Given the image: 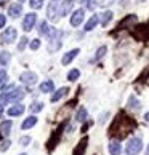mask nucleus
<instances>
[{"instance_id": "c03bdc74", "label": "nucleus", "mask_w": 149, "mask_h": 155, "mask_svg": "<svg viewBox=\"0 0 149 155\" xmlns=\"http://www.w3.org/2000/svg\"><path fill=\"white\" fill-rule=\"evenodd\" d=\"M0 137H2V133H0Z\"/></svg>"}, {"instance_id": "f03ea898", "label": "nucleus", "mask_w": 149, "mask_h": 155, "mask_svg": "<svg viewBox=\"0 0 149 155\" xmlns=\"http://www.w3.org/2000/svg\"><path fill=\"white\" fill-rule=\"evenodd\" d=\"M143 149V141L140 137H131L125 146V153L127 155H138Z\"/></svg>"}, {"instance_id": "f3484780", "label": "nucleus", "mask_w": 149, "mask_h": 155, "mask_svg": "<svg viewBox=\"0 0 149 155\" xmlns=\"http://www.w3.org/2000/svg\"><path fill=\"white\" fill-rule=\"evenodd\" d=\"M112 16H114V15H112V11H104V13L100 16V24L106 27L107 24H109V21L112 19Z\"/></svg>"}, {"instance_id": "2eb2a0df", "label": "nucleus", "mask_w": 149, "mask_h": 155, "mask_svg": "<svg viewBox=\"0 0 149 155\" xmlns=\"http://www.w3.org/2000/svg\"><path fill=\"white\" fill-rule=\"evenodd\" d=\"M22 112H24V106H22V104H16V106H13V107L8 109V115H10V117L21 115Z\"/></svg>"}, {"instance_id": "a18cd8bd", "label": "nucleus", "mask_w": 149, "mask_h": 155, "mask_svg": "<svg viewBox=\"0 0 149 155\" xmlns=\"http://www.w3.org/2000/svg\"><path fill=\"white\" fill-rule=\"evenodd\" d=\"M21 2H22V0H21Z\"/></svg>"}, {"instance_id": "a211bd4d", "label": "nucleus", "mask_w": 149, "mask_h": 155, "mask_svg": "<svg viewBox=\"0 0 149 155\" xmlns=\"http://www.w3.org/2000/svg\"><path fill=\"white\" fill-rule=\"evenodd\" d=\"M128 107L131 109V110H140V109H141V102L136 99V96L131 94L128 97Z\"/></svg>"}, {"instance_id": "f257e3e1", "label": "nucleus", "mask_w": 149, "mask_h": 155, "mask_svg": "<svg viewBox=\"0 0 149 155\" xmlns=\"http://www.w3.org/2000/svg\"><path fill=\"white\" fill-rule=\"evenodd\" d=\"M24 96H26V91L22 88H13V90L7 91V93H2L0 99H2L3 102H18Z\"/></svg>"}, {"instance_id": "20e7f679", "label": "nucleus", "mask_w": 149, "mask_h": 155, "mask_svg": "<svg viewBox=\"0 0 149 155\" xmlns=\"http://www.w3.org/2000/svg\"><path fill=\"white\" fill-rule=\"evenodd\" d=\"M61 0H50L48 8H47V16L50 21H56V18L59 16V3Z\"/></svg>"}, {"instance_id": "e433bc0d", "label": "nucleus", "mask_w": 149, "mask_h": 155, "mask_svg": "<svg viewBox=\"0 0 149 155\" xmlns=\"http://www.w3.org/2000/svg\"><path fill=\"white\" fill-rule=\"evenodd\" d=\"M120 5H122V7H127V5H128V0H120Z\"/></svg>"}, {"instance_id": "9d476101", "label": "nucleus", "mask_w": 149, "mask_h": 155, "mask_svg": "<svg viewBox=\"0 0 149 155\" xmlns=\"http://www.w3.org/2000/svg\"><path fill=\"white\" fill-rule=\"evenodd\" d=\"M21 13H22V5L21 3H11L8 7V15L11 18H18Z\"/></svg>"}, {"instance_id": "39448f33", "label": "nucleus", "mask_w": 149, "mask_h": 155, "mask_svg": "<svg viewBox=\"0 0 149 155\" xmlns=\"http://www.w3.org/2000/svg\"><path fill=\"white\" fill-rule=\"evenodd\" d=\"M16 35H18V32H16L15 27H8V29H5L2 32L0 40H2V43H13L16 40Z\"/></svg>"}, {"instance_id": "393cba45", "label": "nucleus", "mask_w": 149, "mask_h": 155, "mask_svg": "<svg viewBox=\"0 0 149 155\" xmlns=\"http://www.w3.org/2000/svg\"><path fill=\"white\" fill-rule=\"evenodd\" d=\"M106 51H107V47H106V45H103V47H100L98 50H96V53H95V61L101 59L103 56L106 54Z\"/></svg>"}, {"instance_id": "79ce46f5", "label": "nucleus", "mask_w": 149, "mask_h": 155, "mask_svg": "<svg viewBox=\"0 0 149 155\" xmlns=\"http://www.w3.org/2000/svg\"><path fill=\"white\" fill-rule=\"evenodd\" d=\"M2 2H5V0H0V3H2Z\"/></svg>"}, {"instance_id": "6ab92c4d", "label": "nucleus", "mask_w": 149, "mask_h": 155, "mask_svg": "<svg viewBox=\"0 0 149 155\" xmlns=\"http://www.w3.org/2000/svg\"><path fill=\"white\" fill-rule=\"evenodd\" d=\"M53 90H55V83L51 82V80H47V82H43L40 85V91H42V93H51Z\"/></svg>"}, {"instance_id": "c756f323", "label": "nucleus", "mask_w": 149, "mask_h": 155, "mask_svg": "<svg viewBox=\"0 0 149 155\" xmlns=\"http://www.w3.org/2000/svg\"><path fill=\"white\" fill-rule=\"evenodd\" d=\"M31 50H39V47H40V40L39 38H34V40H31Z\"/></svg>"}, {"instance_id": "9b49d317", "label": "nucleus", "mask_w": 149, "mask_h": 155, "mask_svg": "<svg viewBox=\"0 0 149 155\" xmlns=\"http://www.w3.org/2000/svg\"><path fill=\"white\" fill-rule=\"evenodd\" d=\"M72 5H74V0H63L61 8H59V16H67L69 15Z\"/></svg>"}, {"instance_id": "4468645a", "label": "nucleus", "mask_w": 149, "mask_h": 155, "mask_svg": "<svg viewBox=\"0 0 149 155\" xmlns=\"http://www.w3.org/2000/svg\"><path fill=\"white\" fill-rule=\"evenodd\" d=\"M67 93H69V88L67 87H63V88H59L58 91H56V93L51 96V102H56V101H59L61 97H64Z\"/></svg>"}, {"instance_id": "dca6fc26", "label": "nucleus", "mask_w": 149, "mask_h": 155, "mask_svg": "<svg viewBox=\"0 0 149 155\" xmlns=\"http://www.w3.org/2000/svg\"><path fill=\"white\" fill-rule=\"evenodd\" d=\"M87 142H88V137H83V139L79 142V146L74 149V155H83L85 149H87Z\"/></svg>"}, {"instance_id": "a878e982", "label": "nucleus", "mask_w": 149, "mask_h": 155, "mask_svg": "<svg viewBox=\"0 0 149 155\" xmlns=\"http://www.w3.org/2000/svg\"><path fill=\"white\" fill-rule=\"evenodd\" d=\"M79 77H80V72L77 69H72V71H69V74H67V80H69V82H76Z\"/></svg>"}, {"instance_id": "6e6552de", "label": "nucleus", "mask_w": 149, "mask_h": 155, "mask_svg": "<svg viewBox=\"0 0 149 155\" xmlns=\"http://www.w3.org/2000/svg\"><path fill=\"white\" fill-rule=\"evenodd\" d=\"M83 16H85V11L80 8V10H76L72 13V16H71V26H74V27H77L80 22L83 21Z\"/></svg>"}, {"instance_id": "412c9836", "label": "nucleus", "mask_w": 149, "mask_h": 155, "mask_svg": "<svg viewBox=\"0 0 149 155\" xmlns=\"http://www.w3.org/2000/svg\"><path fill=\"white\" fill-rule=\"evenodd\" d=\"M87 115H88L87 109L80 107L79 110H77V114H76V120H77V122H85V120H87Z\"/></svg>"}, {"instance_id": "aec40b11", "label": "nucleus", "mask_w": 149, "mask_h": 155, "mask_svg": "<svg viewBox=\"0 0 149 155\" xmlns=\"http://www.w3.org/2000/svg\"><path fill=\"white\" fill-rule=\"evenodd\" d=\"M98 21H100V16H98V15L91 16V18L87 21V24H85V31H91V29H95V26L98 24Z\"/></svg>"}, {"instance_id": "5701e85b", "label": "nucleus", "mask_w": 149, "mask_h": 155, "mask_svg": "<svg viewBox=\"0 0 149 155\" xmlns=\"http://www.w3.org/2000/svg\"><path fill=\"white\" fill-rule=\"evenodd\" d=\"M10 59H11V54L8 51H2L0 53V66H7L10 62Z\"/></svg>"}, {"instance_id": "c85d7f7f", "label": "nucleus", "mask_w": 149, "mask_h": 155, "mask_svg": "<svg viewBox=\"0 0 149 155\" xmlns=\"http://www.w3.org/2000/svg\"><path fill=\"white\" fill-rule=\"evenodd\" d=\"M27 42H29V40H27L26 37H21V42L18 43V50H19V51L24 50V48H26V45H27Z\"/></svg>"}, {"instance_id": "4c0bfd02", "label": "nucleus", "mask_w": 149, "mask_h": 155, "mask_svg": "<svg viewBox=\"0 0 149 155\" xmlns=\"http://www.w3.org/2000/svg\"><path fill=\"white\" fill-rule=\"evenodd\" d=\"M2 114H3V101L0 99V115H2Z\"/></svg>"}, {"instance_id": "ea45409f", "label": "nucleus", "mask_w": 149, "mask_h": 155, "mask_svg": "<svg viewBox=\"0 0 149 155\" xmlns=\"http://www.w3.org/2000/svg\"><path fill=\"white\" fill-rule=\"evenodd\" d=\"M146 155H149V146H147V149H146Z\"/></svg>"}, {"instance_id": "2f4dec72", "label": "nucleus", "mask_w": 149, "mask_h": 155, "mask_svg": "<svg viewBox=\"0 0 149 155\" xmlns=\"http://www.w3.org/2000/svg\"><path fill=\"white\" fill-rule=\"evenodd\" d=\"M29 142H31V137H29V136L19 137V144H21V146H29Z\"/></svg>"}, {"instance_id": "0eeeda50", "label": "nucleus", "mask_w": 149, "mask_h": 155, "mask_svg": "<svg viewBox=\"0 0 149 155\" xmlns=\"http://www.w3.org/2000/svg\"><path fill=\"white\" fill-rule=\"evenodd\" d=\"M36 21H37V15L36 13H29V15H26L24 16V21H22V29H24L26 32H29L34 24H36Z\"/></svg>"}, {"instance_id": "a19ab883", "label": "nucleus", "mask_w": 149, "mask_h": 155, "mask_svg": "<svg viewBox=\"0 0 149 155\" xmlns=\"http://www.w3.org/2000/svg\"><path fill=\"white\" fill-rule=\"evenodd\" d=\"M138 2H144V0H138Z\"/></svg>"}, {"instance_id": "bb28decb", "label": "nucleus", "mask_w": 149, "mask_h": 155, "mask_svg": "<svg viewBox=\"0 0 149 155\" xmlns=\"http://www.w3.org/2000/svg\"><path fill=\"white\" fill-rule=\"evenodd\" d=\"M43 109V102H32V106H31V112H40Z\"/></svg>"}, {"instance_id": "72a5a7b5", "label": "nucleus", "mask_w": 149, "mask_h": 155, "mask_svg": "<svg viewBox=\"0 0 149 155\" xmlns=\"http://www.w3.org/2000/svg\"><path fill=\"white\" fill-rule=\"evenodd\" d=\"M10 144H11L10 141H3V142H2V146H0V150H2V152H5V150H7V149L10 147Z\"/></svg>"}, {"instance_id": "423d86ee", "label": "nucleus", "mask_w": 149, "mask_h": 155, "mask_svg": "<svg viewBox=\"0 0 149 155\" xmlns=\"http://www.w3.org/2000/svg\"><path fill=\"white\" fill-rule=\"evenodd\" d=\"M19 80L22 83H26V85H34L37 82V74L32 72V71H26V72H22L19 75Z\"/></svg>"}, {"instance_id": "ddd939ff", "label": "nucleus", "mask_w": 149, "mask_h": 155, "mask_svg": "<svg viewBox=\"0 0 149 155\" xmlns=\"http://www.w3.org/2000/svg\"><path fill=\"white\" fill-rule=\"evenodd\" d=\"M36 125H37V117L36 115H31V117H27L24 122H22L21 128L22 130H29V128H32V126H36Z\"/></svg>"}, {"instance_id": "7ed1b4c3", "label": "nucleus", "mask_w": 149, "mask_h": 155, "mask_svg": "<svg viewBox=\"0 0 149 155\" xmlns=\"http://www.w3.org/2000/svg\"><path fill=\"white\" fill-rule=\"evenodd\" d=\"M48 38H50V43H48V51H56L61 48V32L56 31V29H50L48 34Z\"/></svg>"}, {"instance_id": "37998d69", "label": "nucleus", "mask_w": 149, "mask_h": 155, "mask_svg": "<svg viewBox=\"0 0 149 155\" xmlns=\"http://www.w3.org/2000/svg\"><path fill=\"white\" fill-rule=\"evenodd\" d=\"M19 155H26V153H19Z\"/></svg>"}, {"instance_id": "58836bf2", "label": "nucleus", "mask_w": 149, "mask_h": 155, "mask_svg": "<svg viewBox=\"0 0 149 155\" xmlns=\"http://www.w3.org/2000/svg\"><path fill=\"white\" fill-rule=\"evenodd\" d=\"M144 120H146V122H149V112H147V114H144Z\"/></svg>"}, {"instance_id": "4be33fe9", "label": "nucleus", "mask_w": 149, "mask_h": 155, "mask_svg": "<svg viewBox=\"0 0 149 155\" xmlns=\"http://www.w3.org/2000/svg\"><path fill=\"white\" fill-rule=\"evenodd\" d=\"M10 130H11V122L10 120H7V122H2V125H0V133L8 136L10 134Z\"/></svg>"}, {"instance_id": "b1692460", "label": "nucleus", "mask_w": 149, "mask_h": 155, "mask_svg": "<svg viewBox=\"0 0 149 155\" xmlns=\"http://www.w3.org/2000/svg\"><path fill=\"white\" fill-rule=\"evenodd\" d=\"M39 34H40V35H48V34H50V27H48V24H47V21H42V22H40Z\"/></svg>"}, {"instance_id": "f704fd0d", "label": "nucleus", "mask_w": 149, "mask_h": 155, "mask_svg": "<svg viewBox=\"0 0 149 155\" xmlns=\"http://www.w3.org/2000/svg\"><path fill=\"white\" fill-rule=\"evenodd\" d=\"M112 2H114V0H101L100 5H101V7H107V5H111Z\"/></svg>"}, {"instance_id": "f8f14e48", "label": "nucleus", "mask_w": 149, "mask_h": 155, "mask_svg": "<svg viewBox=\"0 0 149 155\" xmlns=\"http://www.w3.org/2000/svg\"><path fill=\"white\" fill-rule=\"evenodd\" d=\"M107 150H109L111 155H120V152H122V146H120L119 141H111L109 146H107Z\"/></svg>"}, {"instance_id": "cd10ccee", "label": "nucleus", "mask_w": 149, "mask_h": 155, "mask_svg": "<svg viewBox=\"0 0 149 155\" xmlns=\"http://www.w3.org/2000/svg\"><path fill=\"white\" fill-rule=\"evenodd\" d=\"M29 5H31L34 10H39V8H42L43 0H29Z\"/></svg>"}, {"instance_id": "c9c22d12", "label": "nucleus", "mask_w": 149, "mask_h": 155, "mask_svg": "<svg viewBox=\"0 0 149 155\" xmlns=\"http://www.w3.org/2000/svg\"><path fill=\"white\" fill-rule=\"evenodd\" d=\"M5 22H7V18H5L3 15H0V29H2V27L5 26Z\"/></svg>"}, {"instance_id": "473e14b6", "label": "nucleus", "mask_w": 149, "mask_h": 155, "mask_svg": "<svg viewBox=\"0 0 149 155\" xmlns=\"http://www.w3.org/2000/svg\"><path fill=\"white\" fill-rule=\"evenodd\" d=\"M5 80H7V71H5V69H0V85H2Z\"/></svg>"}, {"instance_id": "7c9ffc66", "label": "nucleus", "mask_w": 149, "mask_h": 155, "mask_svg": "<svg viewBox=\"0 0 149 155\" xmlns=\"http://www.w3.org/2000/svg\"><path fill=\"white\" fill-rule=\"evenodd\" d=\"M98 5V0H88L87 2V10H95Z\"/></svg>"}, {"instance_id": "1a4fd4ad", "label": "nucleus", "mask_w": 149, "mask_h": 155, "mask_svg": "<svg viewBox=\"0 0 149 155\" xmlns=\"http://www.w3.org/2000/svg\"><path fill=\"white\" fill-rule=\"evenodd\" d=\"M80 53V50L79 48H74V50H71V51H67V53L63 56V59H61V62L64 66H67V64H71L72 62V59H76V56Z\"/></svg>"}]
</instances>
